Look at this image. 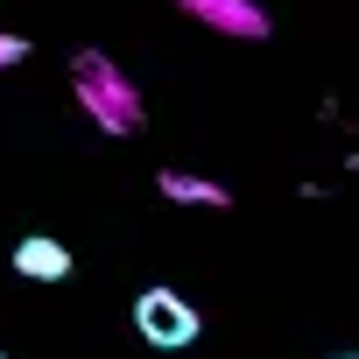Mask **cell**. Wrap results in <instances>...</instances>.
Wrapping results in <instances>:
<instances>
[{
    "instance_id": "6da1fadb",
    "label": "cell",
    "mask_w": 359,
    "mask_h": 359,
    "mask_svg": "<svg viewBox=\"0 0 359 359\" xmlns=\"http://www.w3.org/2000/svg\"><path fill=\"white\" fill-rule=\"evenodd\" d=\"M71 92L85 99V113L106 127V134H141V92H134V78H120V64L106 57V50H78L71 57Z\"/></svg>"
},
{
    "instance_id": "7a4b0ae2",
    "label": "cell",
    "mask_w": 359,
    "mask_h": 359,
    "mask_svg": "<svg viewBox=\"0 0 359 359\" xmlns=\"http://www.w3.org/2000/svg\"><path fill=\"white\" fill-rule=\"evenodd\" d=\"M134 324H141V338L155 345V352H184V345H198V310L176 296V289H141L134 296Z\"/></svg>"
},
{
    "instance_id": "3957f363",
    "label": "cell",
    "mask_w": 359,
    "mask_h": 359,
    "mask_svg": "<svg viewBox=\"0 0 359 359\" xmlns=\"http://www.w3.org/2000/svg\"><path fill=\"white\" fill-rule=\"evenodd\" d=\"M8 268L15 275H29V282H71V247L64 240H50V233H22L15 240V254H8Z\"/></svg>"
},
{
    "instance_id": "277c9868",
    "label": "cell",
    "mask_w": 359,
    "mask_h": 359,
    "mask_svg": "<svg viewBox=\"0 0 359 359\" xmlns=\"http://www.w3.org/2000/svg\"><path fill=\"white\" fill-rule=\"evenodd\" d=\"M155 191H162L169 205H198V212H226V205H233L226 184H212V176H191V169H162V176H155Z\"/></svg>"
},
{
    "instance_id": "5b68a950",
    "label": "cell",
    "mask_w": 359,
    "mask_h": 359,
    "mask_svg": "<svg viewBox=\"0 0 359 359\" xmlns=\"http://www.w3.org/2000/svg\"><path fill=\"white\" fill-rule=\"evenodd\" d=\"M191 15H205L212 29H233V36H268V15L247 8V0H184Z\"/></svg>"
},
{
    "instance_id": "8992f818",
    "label": "cell",
    "mask_w": 359,
    "mask_h": 359,
    "mask_svg": "<svg viewBox=\"0 0 359 359\" xmlns=\"http://www.w3.org/2000/svg\"><path fill=\"white\" fill-rule=\"evenodd\" d=\"M22 57H29V43H22V36H8V29H0V64H22Z\"/></svg>"
},
{
    "instance_id": "52a82bcc",
    "label": "cell",
    "mask_w": 359,
    "mask_h": 359,
    "mask_svg": "<svg viewBox=\"0 0 359 359\" xmlns=\"http://www.w3.org/2000/svg\"><path fill=\"white\" fill-rule=\"evenodd\" d=\"M331 359H359V345H352V352H331Z\"/></svg>"
},
{
    "instance_id": "ba28073f",
    "label": "cell",
    "mask_w": 359,
    "mask_h": 359,
    "mask_svg": "<svg viewBox=\"0 0 359 359\" xmlns=\"http://www.w3.org/2000/svg\"><path fill=\"white\" fill-rule=\"evenodd\" d=\"M0 359H8V352H0Z\"/></svg>"
}]
</instances>
